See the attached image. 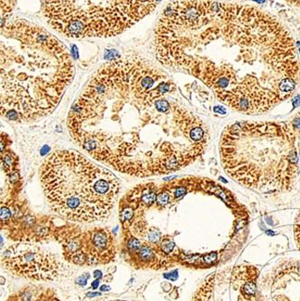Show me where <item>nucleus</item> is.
<instances>
[{"label":"nucleus","instance_id":"3","mask_svg":"<svg viewBox=\"0 0 300 301\" xmlns=\"http://www.w3.org/2000/svg\"><path fill=\"white\" fill-rule=\"evenodd\" d=\"M40 180L52 211L78 223L108 217L120 192L111 170L75 151L52 153L40 169Z\"/></svg>","mask_w":300,"mask_h":301},{"label":"nucleus","instance_id":"11","mask_svg":"<svg viewBox=\"0 0 300 301\" xmlns=\"http://www.w3.org/2000/svg\"><path fill=\"white\" fill-rule=\"evenodd\" d=\"M16 0H1V26L10 18L11 13L15 6Z\"/></svg>","mask_w":300,"mask_h":301},{"label":"nucleus","instance_id":"6","mask_svg":"<svg viewBox=\"0 0 300 301\" xmlns=\"http://www.w3.org/2000/svg\"><path fill=\"white\" fill-rule=\"evenodd\" d=\"M1 264L12 275L33 281H54L68 271L56 254L34 243L15 242L11 244L2 252Z\"/></svg>","mask_w":300,"mask_h":301},{"label":"nucleus","instance_id":"15","mask_svg":"<svg viewBox=\"0 0 300 301\" xmlns=\"http://www.w3.org/2000/svg\"><path fill=\"white\" fill-rule=\"evenodd\" d=\"M186 192V189L185 188V187H178L176 190H175V192H174V196H175V197L178 198V197H182L183 195H185Z\"/></svg>","mask_w":300,"mask_h":301},{"label":"nucleus","instance_id":"10","mask_svg":"<svg viewBox=\"0 0 300 301\" xmlns=\"http://www.w3.org/2000/svg\"><path fill=\"white\" fill-rule=\"evenodd\" d=\"M216 272L208 275L195 291L191 301H214V288Z\"/></svg>","mask_w":300,"mask_h":301},{"label":"nucleus","instance_id":"19","mask_svg":"<svg viewBox=\"0 0 300 301\" xmlns=\"http://www.w3.org/2000/svg\"><path fill=\"white\" fill-rule=\"evenodd\" d=\"M111 301H126V300H111Z\"/></svg>","mask_w":300,"mask_h":301},{"label":"nucleus","instance_id":"9","mask_svg":"<svg viewBox=\"0 0 300 301\" xmlns=\"http://www.w3.org/2000/svg\"><path fill=\"white\" fill-rule=\"evenodd\" d=\"M6 301H62L55 291L43 286L27 285L9 296Z\"/></svg>","mask_w":300,"mask_h":301},{"label":"nucleus","instance_id":"13","mask_svg":"<svg viewBox=\"0 0 300 301\" xmlns=\"http://www.w3.org/2000/svg\"><path fill=\"white\" fill-rule=\"evenodd\" d=\"M169 199H170V194L167 191H164V192H161L157 195L156 202L159 206L164 207L169 202Z\"/></svg>","mask_w":300,"mask_h":301},{"label":"nucleus","instance_id":"17","mask_svg":"<svg viewBox=\"0 0 300 301\" xmlns=\"http://www.w3.org/2000/svg\"><path fill=\"white\" fill-rule=\"evenodd\" d=\"M292 103H293L294 107H298V106L300 105V96H297V97L292 100Z\"/></svg>","mask_w":300,"mask_h":301},{"label":"nucleus","instance_id":"1","mask_svg":"<svg viewBox=\"0 0 300 301\" xmlns=\"http://www.w3.org/2000/svg\"><path fill=\"white\" fill-rule=\"evenodd\" d=\"M1 114L30 121L51 114L74 76L66 48L43 27L23 18L1 26Z\"/></svg>","mask_w":300,"mask_h":301},{"label":"nucleus","instance_id":"4","mask_svg":"<svg viewBox=\"0 0 300 301\" xmlns=\"http://www.w3.org/2000/svg\"><path fill=\"white\" fill-rule=\"evenodd\" d=\"M160 1L42 0V13L52 28L69 38H107L134 26Z\"/></svg>","mask_w":300,"mask_h":301},{"label":"nucleus","instance_id":"16","mask_svg":"<svg viewBox=\"0 0 300 301\" xmlns=\"http://www.w3.org/2000/svg\"><path fill=\"white\" fill-rule=\"evenodd\" d=\"M292 126L294 127V129H300V116L298 117H296L292 123H291Z\"/></svg>","mask_w":300,"mask_h":301},{"label":"nucleus","instance_id":"20","mask_svg":"<svg viewBox=\"0 0 300 301\" xmlns=\"http://www.w3.org/2000/svg\"><path fill=\"white\" fill-rule=\"evenodd\" d=\"M298 114H299V116H300V111H299V112H298Z\"/></svg>","mask_w":300,"mask_h":301},{"label":"nucleus","instance_id":"12","mask_svg":"<svg viewBox=\"0 0 300 301\" xmlns=\"http://www.w3.org/2000/svg\"><path fill=\"white\" fill-rule=\"evenodd\" d=\"M296 88V83L294 79H290V78H287V79H283L279 84V88L280 90L282 92V94H287L289 97L290 92H292Z\"/></svg>","mask_w":300,"mask_h":301},{"label":"nucleus","instance_id":"14","mask_svg":"<svg viewBox=\"0 0 300 301\" xmlns=\"http://www.w3.org/2000/svg\"><path fill=\"white\" fill-rule=\"evenodd\" d=\"M155 108L161 113H166L169 109V103L165 99H159L154 104Z\"/></svg>","mask_w":300,"mask_h":301},{"label":"nucleus","instance_id":"18","mask_svg":"<svg viewBox=\"0 0 300 301\" xmlns=\"http://www.w3.org/2000/svg\"><path fill=\"white\" fill-rule=\"evenodd\" d=\"M254 1H256L258 3H263V2H265V0H254Z\"/></svg>","mask_w":300,"mask_h":301},{"label":"nucleus","instance_id":"8","mask_svg":"<svg viewBox=\"0 0 300 301\" xmlns=\"http://www.w3.org/2000/svg\"><path fill=\"white\" fill-rule=\"evenodd\" d=\"M127 260L136 269L167 270L173 266L172 260L165 257L158 248V244L144 243L135 252L128 255Z\"/></svg>","mask_w":300,"mask_h":301},{"label":"nucleus","instance_id":"2","mask_svg":"<svg viewBox=\"0 0 300 301\" xmlns=\"http://www.w3.org/2000/svg\"><path fill=\"white\" fill-rule=\"evenodd\" d=\"M294 127L242 121L222 135L220 155L229 176L246 187L289 189L298 171Z\"/></svg>","mask_w":300,"mask_h":301},{"label":"nucleus","instance_id":"5","mask_svg":"<svg viewBox=\"0 0 300 301\" xmlns=\"http://www.w3.org/2000/svg\"><path fill=\"white\" fill-rule=\"evenodd\" d=\"M52 238L62 245L64 260L75 266L105 265L116 257L114 236L108 229L82 230L67 225L54 227Z\"/></svg>","mask_w":300,"mask_h":301},{"label":"nucleus","instance_id":"7","mask_svg":"<svg viewBox=\"0 0 300 301\" xmlns=\"http://www.w3.org/2000/svg\"><path fill=\"white\" fill-rule=\"evenodd\" d=\"M215 94L221 102L246 114L265 113L282 100L280 94L261 88L253 80H244L230 90H216Z\"/></svg>","mask_w":300,"mask_h":301}]
</instances>
